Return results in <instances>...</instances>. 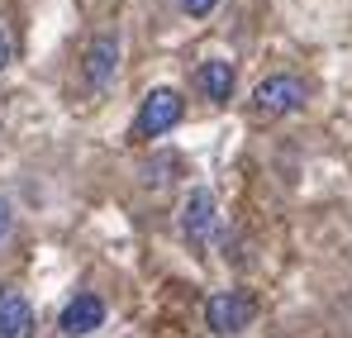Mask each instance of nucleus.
<instances>
[{
  "label": "nucleus",
  "instance_id": "obj_7",
  "mask_svg": "<svg viewBox=\"0 0 352 338\" xmlns=\"http://www.w3.org/2000/svg\"><path fill=\"white\" fill-rule=\"evenodd\" d=\"M115 67H119V39L115 34H100L91 48H86V81L100 91L115 81Z\"/></svg>",
  "mask_w": 352,
  "mask_h": 338
},
{
  "label": "nucleus",
  "instance_id": "obj_8",
  "mask_svg": "<svg viewBox=\"0 0 352 338\" xmlns=\"http://www.w3.org/2000/svg\"><path fill=\"white\" fill-rule=\"evenodd\" d=\"M195 86L205 91V101L224 105V101L234 96V62H224V57H210V62H200V72H195Z\"/></svg>",
  "mask_w": 352,
  "mask_h": 338
},
{
  "label": "nucleus",
  "instance_id": "obj_1",
  "mask_svg": "<svg viewBox=\"0 0 352 338\" xmlns=\"http://www.w3.org/2000/svg\"><path fill=\"white\" fill-rule=\"evenodd\" d=\"M181 114H186L181 91H172V86H153V91L143 96V105H138L133 138H162L167 129H176V124H181Z\"/></svg>",
  "mask_w": 352,
  "mask_h": 338
},
{
  "label": "nucleus",
  "instance_id": "obj_11",
  "mask_svg": "<svg viewBox=\"0 0 352 338\" xmlns=\"http://www.w3.org/2000/svg\"><path fill=\"white\" fill-rule=\"evenodd\" d=\"M5 233H10V205L0 200V238H5Z\"/></svg>",
  "mask_w": 352,
  "mask_h": 338
},
{
  "label": "nucleus",
  "instance_id": "obj_4",
  "mask_svg": "<svg viewBox=\"0 0 352 338\" xmlns=\"http://www.w3.org/2000/svg\"><path fill=\"white\" fill-rule=\"evenodd\" d=\"M105 324V300L100 295H76V300H67V310H62V319H58V329L67 338H86V334H96Z\"/></svg>",
  "mask_w": 352,
  "mask_h": 338
},
{
  "label": "nucleus",
  "instance_id": "obj_3",
  "mask_svg": "<svg viewBox=\"0 0 352 338\" xmlns=\"http://www.w3.org/2000/svg\"><path fill=\"white\" fill-rule=\"evenodd\" d=\"M252 315H257V305H252L248 291H214V295L205 300V324H210V334H238V329L252 324Z\"/></svg>",
  "mask_w": 352,
  "mask_h": 338
},
{
  "label": "nucleus",
  "instance_id": "obj_2",
  "mask_svg": "<svg viewBox=\"0 0 352 338\" xmlns=\"http://www.w3.org/2000/svg\"><path fill=\"white\" fill-rule=\"evenodd\" d=\"M300 105H305V81H300V76H286V72H276V76L257 81V91H252V110L262 114V119L295 114Z\"/></svg>",
  "mask_w": 352,
  "mask_h": 338
},
{
  "label": "nucleus",
  "instance_id": "obj_9",
  "mask_svg": "<svg viewBox=\"0 0 352 338\" xmlns=\"http://www.w3.org/2000/svg\"><path fill=\"white\" fill-rule=\"evenodd\" d=\"M214 5H219V0H181V10H186L190 19H205V14H210Z\"/></svg>",
  "mask_w": 352,
  "mask_h": 338
},
{
  "label": "nucleus",
  "instance_id": "obj_10",
  "mask_svg": "<svg viewBox=\"0 0 352 338\" xmlns=\"http://www.w3.org/2000/svg\"><path fill=\"white\" fill-rule=\"evenodd\" d=\"M5 67H10V39L0 34V72H5Z\"/></svg>",
  "mask_w": 352,
  "mask_h": 338
},
{
  "label": "nucleus",
  "instance_id": "obj_5",
  "mask_svg": "<svg viewBox=\"0 0 352 338\" xmlns=\"http://www.w3.org/2000/svg\"><path fill=\"white\" fill-rule=\"evenodd\" d=\"M181 233L190 243H210V233H214V196L205 186H195L186 196V205H181Z\"/></svg>",
  "mask_w": 352,
  "mask_h": 338
},
{
  "label": "nucleus",
  "instance_id": "obj_6",
  "mask_svg": "<svg viewBox=\"0 0 352 338\" xmlns=\"http://www.w3.org/2000/svg\"><path fill=\"white\" fill-rule=\"evenodd\" d=\"M34 329V305L24 300V291L5 286L0 291V338H29Z\"/></svg>",
  "mask_w": 352,
  "mask_h": 338
}]
</instances>
